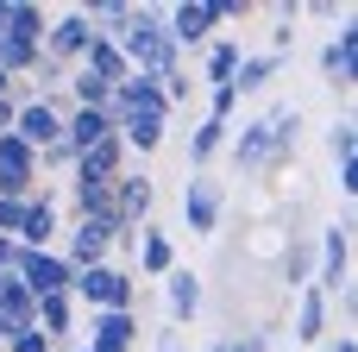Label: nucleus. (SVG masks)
Here are the masks:
<instances>
[{
  "mask_svg": "<svg viewBox=\"0 0 358 352\" xmlns=\"http://www.w3.org/2000/svg\"><path fill=\"white\" fill-rule=\"evenodd\" d=\"M76 69H88V76H94V82H107V88H120V82L132 76V63L120 57V44H113V38H94V44L82 50V63H76Z\"/></svg>",
  "mask_w": 358,
  "mask_h": 352,
  "instance_id": "aec40b11",
  "label": "nucleus"
},
{
  "mask_svg": "<svg viewBox=\"0 0 358 352\" xmlns=\"http://www.w3.org/2000/svg\"><path fill=\"white\" fill-rule=\"evenodd\" d=\"M6 340H13V328H6V321H0V346H6Z\"/></svg>",
  "mask_w": 358,
  "mask_h": 352,
  "instance_id": "f704fd0d",
  "label": "nucleus"
},
{
  "mask_svg": "<svg viewBox=\"0 0 358 352\" xmlns=\"http://www.w3.org/2000/svg\"><path fill=\"white\" fill-rule=\"evenodd\" d=\"M132 265L145 271V277H170L176 271V246H170V233L164 227H138V239H132ZM132 271V277H138Z\"/></svg>",
  "mask_w": 358,
  "mask_h": 352,
  "instance_id": "dca6fc26",
  "label": "nucleus"
},
{
  "mask_svg": "<svg viewBox=\"0 0 358 352\" xmlns=\"http://www.w3.org/2000/svg\"><path fill=\"white\" fill-rule=\"evenodd\" d=\"M315 283V239L308 233H289V246H283V290H308Z\"/></svg>",
  "mask_w": 358,
  "mask_h": 352,
  "instance_id": "5701e85b",
  "label": "nucleus"
},
{
  "mask_svg": "<svg viewBox=\"0 0 358 352\" xmlns=\"http://www.w3.org/2000/svg\"><path fill=\"white\" fill-rule=\"evenodd\" d=\"M13 139L31 145V151H50V145L63 139V94H57V101H19V113H13Z\"/></svg>",
  "mask_w": 358,
  "mask_h": 352,
  "instance_id": "1a4fd4ad",
  "label": "nucleus"
},
{
  "mask_svg": "<svg viewBox=\"0 0 358 352\" xmlns=\"http://www.w3.org/2000/svg\"><path fill=\"white\" fill-rule=\"evenodd\" d=\"M151 208H157V189H151L145 170L113 176V220L120 227H151Z\"/></svg>",
  "mask_w": 358,
  "mask_h": 352,
  "instance_id": "ddd939ff",
  "label": "nucleus"
},
{
  "mask_svg": "<svg viewBox=\"0 0 358 352\" xmlns=\"http://www.w3.org/2000/svg\"><path fill=\"white\" fill-rule=\"evenodd\" d=\"M227 151H233V170H245V176L283 170V151H277V139H271L264 113H258V120H239V126L227 132Z\"/></svg>",
  "mask_w": 358,
  "mask_h": 352,
  "instance_id": "423d86ee",
  "label": "nucleus"
},
{
  "mask_svg": "<svg viewBox=\"0 0 358 352\" xmlns=\"http://www.w3.org/2000/svg\"><path fill=\"white\" fill-rule=\"evenodd\" d=\"M113 44H120V57H126L138 76L170 82V76L182 69V50L164 38V6H132V13H126V25L113 31Z\"/></svg>",
  "mask_w": 358,
  "mask_h": 352,
  "instance_id": "f257e3e1",
  "label": "nucleus"
},
{
  "mask_svg": "<svg viewBox=\"0 0 358 352\" xmlns=\"http://www.w3.org/2000/svg\"><path fill=\"white\" fill-rule=\"evenodd\" d=\"M69 176H88V183H113V176H126V145H120V139L88 145V151L76 157V170H69Z\"/></svg>",
  "mask_w": 358,
  "mask_h": 352,
  "instance_id": "a211bd4d",
  "label": "nucleus"
},
{
  "mask_svg": "<svg viewBox=\"0 0 358 352\" xmlns=\"http://www.w3.org/2000/svg\"><path fill=\"white\" fill-rule=\"evenodd\" d=\"M277 69H283V57H271V50H258V57H252V50H245V63L233 69V82H227V88H233L239 101H245V94H264V88L277 82Z\"/></svg>",
  "mask_w": 358,
  "mask_h": 352,
  "instance_id": "4be33fe9",
  "label": "nucleus"
},
{
  "mask_svg": "<svg viewBox=\"0 0 358 352\" xmlns=\"http://www.w3.org/2000/svg\"><path fill=\"white\" fill-rule=\"evenodd\" d=\"M120 233H126L120 220H76V227L63 233L57 258H63L69 271H88V265H107V252H113V239H120Z\"/></svg>",
  "mask_w": 358,
  "mask_h": 352,
  "instance_id": "6e6552de",
  "label": "nucleus"
},
{
  "mask_svg": "<svg viewBox=\"0 0 358 352\" xmlns=\"http://www.w3.org/2000/svg\"><path fill=\"white\" fill-rule=\"evenodd\" d=\"M6 352H57V346H50V340H44L38 328H19V334L6 340Z\"/></svg>",
  "mask_w": 358,
  "mask_h": 352,
  "instance_id": "c756f323",
  "label": "nucleus"
},
{
  "mask_svg": "<svg viewBox=\"0 0 358 352\" xmlns=\"http://www.w3.org/2000/svg\"><path fill=\"white\" fill-rule=\"evenodd\" d=\"M227 132H233V126H220V120H201V126L189 132V170H208V164L227 151Z\"/></svg>",
  "mask_w": 358,
  "mask_h": 352,
  "instance_id": "b1692460",
  "label": "nucleus"
},
{
  "mask_svg": "<svg viewBox=\"0 0 358 352\" xmlns=\"http://www.w3.org/2000/svg\"><path fill=\"white\" fill-rule=\"evenodd\" d=\"M19 283H25L31 302L38 296H69V265L57 252H19Z\"/></svg>",
  "mask_w": 358,
  "mask_h": 352,
  "instance_id": "4468645a",
  "label": "nucleus"
},
{
  "mask_svg": "<svg viewBox=\"0 0 358 352\" xmlns=\"http://www.w3.org/2000/svg\"><path fill=\"white\" fill-rule=\"evenodd\" d=\"M138 309H101V315H88V340L82 352H132L138 346Z\"/></svg>",
  "mask_w": 358,
  "mask_h": 352,
  "instance_id": "9d476101",
  "label": "nucleus"
},
{
  "mask_svg": "<svg viewBox=\"0 0 358 352\" xmlns=\"http://www.w3.org/2000/svg\"><path fill=\"white\" fill-rule=\"evenodd\" d=\"M208 352H271V328H239V334H220Z\"/></svg>",
  "mask_w": 358,
  "mask_h": 352,
  "instance_id": "a878e982",
  "label": "nucleus"
},
{
  "mask_svg": "<svg viewBox=\"0 0 358 352\" xmlns=\"http://www.w3.org/2000/svg\"><path fill=\"white\" fill-rule=\"evenodd\" d=\"M321 334H327V296H321V290H302V296H296V340L315 346Z\"/></svg>",
  "mask_w": 358,
  "mask_h": 352,
  "instance_id": "393cba45",
  "label": "nucleus"
},
{
  "mask_svg": "<svg viewBox=\"0 0 358 352\" xmlns=\"http://www.w3.org/2000/svg\"><path fill=\"white\" fill-rule=\"evenodd\" d=\"M233 107H239V94H233V88H208V120H220V126H227V120H233Z\"/></svg>",
  "mask_w": 358,
  "mask_h": 352,
  "instance_id": "c85d7f7f",
  "label": "nucleus"
},
{
  "mask_svg": "<svg viewBox=\"0 0 358 352\" xmlns=\"http://www.w3.org/2000/svg\"><path fill=\"white\" fill-rule=\"evenodd\" d=\"M13 88H19V82H13V76H6V69H0V101H6V94H13Z\"/></svg>",
  "mask_w": 358,
  "mask_h": 352,
  "instance_id": "72a5a7b5",
  "label": "nucleus"
},
{
  "mask_svg": "<svg viewBox=\"0 0 358 352\" xmlns=\"http://www.w3.org/2000/svg\"><path fill=\"white\" fill-rule=\"evenodd\" d=\"M0 31H6V0H0Z\"/></svg>",
  "mask_w": 358,
  "mask_h": 352,
  "instance_id": "c9c22d12",
  "label": "nucleus"
},
{
  "mask_svg": "<svg viewBox=\"0 0 358 352\" xmlns=\"http://www.w3.org/2000/svg\"><path fill=\"white\" fill-rule=\"evenodd\" d=\"M239 63H245V44H239L233 31H227V38H208V63H201V82H208V88H227Z\"/></svg>",
  "mask_w": 358,
  "mask_h": 352,
  "instance_id": "412c9836",
  "label": "nucleus"
},
{
  "mask_svg": "<svg viewBox=\"0 0 358 352\" xmlns=\"http://www.w3.org/2000/svg\"><path fill=\"white\" fill-rule=\"evenodd\" d=\"M334 352H358V340H352V334H340V340H334Z\"/></svg>",
  "mask_w": 358,
  "mask_h": 352,
  "instance_id": "473e14b6",
  "label": "nucleus"
},
{
  "mask_svg": "<svg viewBox=\"0 0 358 352\" xmlns=\"http://www.w3.org/2000/svg\"><path fill=\"white\" fill-rule=\"evenodd\" d=\"M57 208H63V189L38 183V195H31L25 208H19L13 246H19V252H57V239H63V227H57Z\"/></svg>",
  "mask_w": 358,
  "mask_h": 352,
  "instance_id": "20e7f679",
  "label": "nucleus"
},
{
  "mask_svg": "<svg viewBox=\"0 0 358 352\" xmlns=\"http://www.w3.org/2000/svg\"><path fill=\"white\" fill-rule=\"evenodd\" d=\"M327 151H334V164L358 157V126L352 120H334V126H327Z\"/></svg>",
  "mask_w": 358,
  "mask_h": 352,
  "instance_id": "bb28decb",
  "label": "nucleus"
},
{
  "mask_svg": "<svg viewBox=\"0 0 358 352\" xmlns=\"http://www.w3.org/2000/svg\"><path fill=\"white\" fill-rule=\"evenodd\" d=\"M283 246H289V227H258V239L245 246L252 258H283Z\"/></svg>",
  "mask_w": 358,
  "mask_h": 352,
  "instance_id": "cd10ccee",
  "label": "nucleus"
},
{
  "mask_svg": "<svg viewBox=\"0 0 358 352\" xmlns=\"http://www.w3.org/2000/svg\"><path fill=\"white\" fill-rule=\"evenodd\" d=\"M220 214H227V189L208 170H189V183H182V227L195 239H214L220 233Z\"/></svg>",
  "mask_w": 358,
  "mask_h": 352,
  "instance_id": "0eeeda50",
  "label": "nucleus"
},
{
  "mask_svg": "<svg viewBox=\"0 0 358 352\" xmlns=\"http://www.w3.org/2000/svg\"><path fill=\"white\" fill-rule=\"evenodd\" d=\"M164 38H170L176 50H201V44L214 38V13H208V0H182V6H164Z\"/></svg>",
  "mask_w": 358,
  "mask_h": 352,
  "instance_id": "f8f14e48",
  "label": "nucleus"
},
{
  "mask_svg": "<svg viewBox=\"0 0 358 352\" xmlns=\"http://www.w3.org/2000/svg\"><path fill=\"white\" fill-rule=\"evenodd\" d=\"M157 352H182V340H176V328H164V334H157Z\"/></svg>",
  "mask_w": 358,
  "mask_h": 352,
  "instance_id": "2f4dec72",
  "label": "nucleus"
},
{
  "mask_svg": "<svg viewBox=\"0 0 358 352\" xmlns=\"http://www.w3.org/2000/svg\"><path fill=\"white\" fill-rule=\"evenodd\" d=\"M69 302L101 315V309H132L138 302V277L126 265H88V271H69Z\"/></svg>",
  "mask_w": 358,
  "mask_h": 352,
  "instance_id": "7ed1b4c3",
  "label": "nucleus"
},
{
  "mask_svg": "<svg viewBox=\"0 0 358 352\" xmlns=\"http://www.w3.org/2000/svg\"><path fill=\"white\" fill-rule=\"evenodd\" d=\"M321 82H327V88H352L358 82V19L352 13H346L340 31L321 44Z\"/></svg>",
  "mask_w": 358,
  "mask_h": 352,
  "instance_id": "9b49d317",
  "label": "nucleus"
},
{
  "mask_svg": "<svg viewBox=\"0 0 358 352\" xmlns=\"http://www.w3.org/2000/svg\"><path fill=\"white\" fill-rule=\"evenodd\" d=\"M31 328H38L50 346H63V340L76 334V302H69V296H38V302H31Z\"/></svg>",
  "mask_w": 358,
  "mask_h": 352,
  "instance_id": "6ab92c4d",
  "label": "nucleus"
},
{
  "mask_svg": "<svg viewBox=\"0 0 358 352\" xmlns=\"http://www.w3.org/2000/svg\"><path fill=\"white\" fill-rule=\"evenodd\" d=\"M346 277H352V220H334V227H321L315 233V283L308 290H321V296H346Z\"/></svg>",
  "mask_w": 358,
  "mask_h": 352,
  "instance_id": "39448f33",
  "label": "nucleus"
},
{
  "mask_svg": "<svg viewBox=\"0 0 358 352\" xmlns=\"http://www.w3.org/2000/svg\"><path fill=\"white\" fill-rule=\"evenodd\" d=\"M164 302H170V321H176V328L195 321V315H201V271L176 265V271L164 277Z\"/></svg>",
  "mask_w": 358,
  "mask_h": 352,
  "instance_id": "f3484780",
  "label": "nucleus"
},
{
  "mask_svg": "<svg viewBox=\"0 0 358 352\" xmlns=\"http://www.w3.org/2000/svg\"><path fill=\"white\" fill-rule=\"evenodd\" d=\"M44 25H50V13H44V6H31V0H6L0 69H6L13 82H25V76H31V63L44 57Z\"/></svg>",
  "mask_w": 358,
  "mask_h": 352,
  "instance_id": "f03ea898",
  "label": "nucleus"
},
{
  "mask_svg": "<svg viewBox=\"0 0 358 352\" xmlns=\"http://www.w3.org/2000/svg\"><path fill=\"white\" fill-rule=\"evenodd\" d=\"M101 139H113V120L101 113V107H63V145L82 157L88 145H101Z\"/></svg>",
  "mask_w": 358,
  "mask_h": 352,
  "instance_id": "2eb2a0df",
  "label": "nucleus"
},
{
  "mask_svg": "<svg viewBox=\"0 0 358 352\" xmlns=\"http://www.w3.org/2000/svg\"><path fill=\"white\" fill-rule=\"evenodd\" d=\"M340 195H346V202L358 195V157H346V164H340Z\"/></svg>",
  "mask_w": 358,
  "mask_h": 352,
  "instance_id": "7c9ffc66",
  "label": "nucleus"
}]
</instances>
